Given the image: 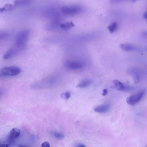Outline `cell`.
I'll use <instances>...</instances> for the list:
<instances>
[{
  "label": "cell",
  "mask_w": 147,
  "mask_h": 147,
  "mask_svg": "<svg viewBox=\"0 0 147 147\" xmlns=\"http://www.w3.org/2000/svg\"><path fill=\"white\" fill-rule=\"evenodd\" d=\"M3 76L1 73L0 71V77H3Z\"/></svg>",
  "instance_id": "cell-26"
},
{
  "label": "cell",
  "mask_w": 147,
  "mask_h": 147,
  "mask_svg": "<svg viewBox=\"0 0 147 147\" xmlns=\"http://www.w3.org/2000/svg\"><path fill=\"white\" fill-rule=\"evenodd\" d=\"M41 147H50V146L49 142L46 141L42 144Z\"/></svg>",
  "instance_id": "cell-21"
},
{
  "label": "cell",
  "mask_w": 147,
  "mask_h": 147,
  "mask_svg": "<svg viewBox=\"0 0 147 147\" xmlns=\"http://www.w3.org/2000/svg\"><path fill=\"white\" fill-rule=\"evenodd\" d=\"M82 10V7L78 5L65 6L61 9L62 12L68 15H73L81 12Z\"/></svg>",
  "instance_id": "cell-4"
},
{
  "label": "cell",
  "mask_w": 147,
  "mask_h": 147,
  "mask_svg": "<svg viewBox=\"0 0 147 147\" xmlns=\"http://www.w3.org/2000/svg\"><path fill=\"white\" fill-rule=\"evenodd\" d=\"M29 35V31L27 30H23L19 32L16 37V47L20 50H23L26 48V43Z\"/></svg>",
  "instance_id": "cell-2"
},
{
  "label": "cell",
  "mask_w": 147,
  "mask_h": 147,
  "mask_svg": "<svg viewBox=\"0 0 147 147\" xmlns=\"http://www.w3.org/2000/svg\"><path fill=\"white\" fill-rule=\"evenodd\" d=\"M53 135L55 138L58 139H62L64 137L63 134L57 132H54Z\"/></svg>",
  "instance_id": "cell-19"
},
{
  "label": "cell",
  "mask_w": 147,
  "mask_h": 147,
  "mask_svg": "<svg viewBox=\"0 0 147 147\" xmlns=\"http://www.w3.org/2000/svg\"><path fill=\"white\" fill-rule=\"evenodd\" d=\"M74 26V25L71 22H68L61 24V28L64 30H68Z\"/></svg>",
  "instance_id": "cell-15"
},
{
  "label": "cell",
  "mask_w": 147,
  "mask_h": 147,
  "mask_svg": "<svg viewBox=\"0 0 147 147\" xmlns=\"http://www.w3.org/2000/svg\"><path fill=\"white\" fill-rule=\"evenodd\" d=\"M0 71L4 77L14 76L21 73L22 70L18 67L13 66L4 67Z\"/></svg>",
  "instance_id": "cell-3"
},
{
  "label": "cell",
  "mask_w": 147,
  "mask_h": 147,
  "mask_svg": "<svg viewBox=\"0 0 147 147\" xmlns=\"http://www.w3.org/2000/svg\"><path fill=\"white\" fill-rule=\"evenodd\" d=\"M20 134V130L17 128H13L10 131L8 138L9 143L13 142L18 137Z\"/></svg>",
  "instance_id": "cell-9"
},
{
  "label": "cell",
  "mask_w": 147,
  "mask_h": 147,
  "mask_svg": "<svg viewBox=\"0 0 147 147\" xmlns=\"http://www.w3.org/2000/svg\"><path fill=\"white\" fill-rule=\"evenodd\" d=\"M92 82L91 80H84L78 84L77 87L79 88H86L91 84Z\"/></svg>",
  "instance_id": "cell-12"
},
{
  "label": "cell",
  "mask_w": 147,
  "mask_h": 147,
  "mask_svg": "<svg viewBox=\"0 0 147 147\" xmlns=\"http://www.w3.org/2000/svg\"><path fill=\"white\" fill-rule=\"evenodd\" d=\"M31 1L28 0H20L15 1L14 5L16 6H19L27 5L30 3Z\"/></svg>",
  "instance_id": "cell-13"
},
{
  "label": "cell",
  "mask_w": 147,
  "mask_h": 147,
  "mask_svg": "<svg viewBox=\"0 0 147 147\" xmlns=\"http://www.w3.org/2000/svg\"><path fill=\"white\" fill-rule=\"evenodd\" d=\"M16 48H13L8 50L4 55L3 59L4 60L10 59L16 56L18 53L19 49Z\"/></svg>",
  "instance_id": "cell-10"
},
{
  "label": "cell",
  "mask_w": 147,
  "mask_h": 147,
  "mask_svg": "<svg viewBox=\"0 0 147 147\" xmlns=\"http://www.w3.org/2000/svg\"><path fill=\"white\" fill-rule=\"evenodd\" d=\"M144 18H145L146 19V17H147V13H146V12H145L144 13Z\"/></svg>",
  "instance_id": "cell-25"
},
{
  "label": "cell",
  "mask_w": 147,
  "mask_h": 147,
  "mask_svg": "<svg viewBox=\"0 0 147 147\" xmlns=\"http://www.w3.org/2000/svg\"><path fill=\"white\" fill-rule=\"evenodd\" d=\"M113 83L116 89L123 92H129L133 89L132 87L123 83L117 80H114Z\"/></svg>",
  "instance_id": "cell-7"
},
{
  "label": "cell",
  "mask_w": 147,
  "mask_h": 147,
  "mask_svg": "<svg viewBox=\"0 0 147 147\" xmlns=\"http://www.w3.org/2000/svg\"><path fill=\"white\" fill-rule=\"evenodd\" d=\"M9 32L6 31H0V39H5L9 35Z\"/></svg>",
  "instance_id": "cell-18"
},
{
  "label": "cell",
  "mask_w": 147,
  "mask_h": 147,
  "mask_svg": "<svg viewBox=\"0 0 147 147\" xmlns=\"http://www.w3.org/2000/svg\"><path fill=\"white\" fill-rule=\"evenodd\" d=\"M117 27V23L114 22L109 25L108 27V28L111 33L113 32L115 30Z\"/></svg>",
  "instance_id": "cell-17"
},
{
  "label": "cell",
  "mask_w": 147,
  "mask_h": 147,
  "mask_svg": "<svg viewBox=\"0 0 147 147\" xmlns=\"http://www.w3.org/2000/svg\"><path fill=\"white\" fill-rule=\"evenodd\" d=\"M108 93V91L107 89H104L103 90V92L102 93V95L105 96Z\"/></svg>",
  "instance_id": "cell-22"
},
{
  "label": "cell",
  "mask_w": 147,
  "mask_h": 147,
  "mask_svg": "<svg viewBox=\"0 0 147 147\" xmlns=\"http://www.w3.org/2000/svg\"><path fill=\"white\" fill-rule=\"evenodd\" d=\"M61 96L62 97L64 98L67 100L70 97L71 94L69 92H66L65 93H62L61 95Z\"/></svg>",
  "instance_id": "cell-20"
},
{
  "label": "cell",
  "mask_w": 147,
  "mask_h": 147,
  "mask_svg": "<svg viewBox=\"0 0 147 147\" xmlns=\"http://www.w3.org/2000/svg\"><path fill=\"white\" fill-rule=\"evenodd\" d=\"M1 144L0 143V146Z\"/></svg>",
  "instance_id": "cell-27"
},
{
  "label": "cell",
  "mask_w": 147,
  "mask_h": 147,
  "mask_svg": "<svg viewBox=\"0 0 147 147\" xmlns=\"http://www.w3.org/2000/svg\"><path fill=\"white\" fill-rule=\"evenodd\" d=\"M4 93V90L2 88H0V98L2 96Z\"/></svg>",
  "instance_id": "cell-23"
},
{
  "label": "cell",
  "mask_w": 147,
  "mask_h": 147,
  "mask_svg": "<svg viewBox=\"0 0 147 147\" xmlns=\"http://www.w3.org/2000/svg\"><path fill=\"white\" fill-rule=\"evenodd\" d=\"M120 47L125 51H141L142 49L136 46L130 44L122 43L120 45Z\"/></svg>",
  "instance_id": "cell-8"
},
{
  "label": "cell",
  "mask_w": 147,
  "mask_h": 147,
  "mask_svg": "<svg viewBox=\"0 0 147 147\" xmlns=\"http://www.w3.org/2000/svg\"><path fill=\"white\" fill-rule=\"evenodd\" d=\"M59 22L57 20H54L47 27V28L49 30L55 29L59 24Z\"/></svg>",
  "instance_id": "cell-16"
},
{
  "label": "cell",
  "mask_w": 147,
  "mask_h": 147,
  "mask_svg": "<svg viewBox=\"0 0 147 147\" xmlns=\"http://www.w3.org/2000/svg\"><path fill=\"white\" fill-rule=\"evenodd\" d=\"M78 147H86L84 145L82 144H79L78 146Z\"/></svg>",
  "instance_id": "cell-24"
},
{
  "label": "cell",
  "mask_w": 147,
  "mask_h": 147,
  "mask_svg": "<svg viewBox=\"0 0 147 147\" xmlns=\"http://www.w3.org/2000/svg\"><path fill=\"white\" fill-rule=\"evenodd\" d=\"M59 77L53 75L34 83L32 85L34 88H47L55 85L58 82Z\"/></svg>",
  "instance_id": "cell-1"
},
{
  "label": "cell",
  "mask_w": 147,
  "mask_h": 147,
  "mask_svg": "<svg viewBox=\"0 0 147 147\" xmlns=\"http://www.w3.org/2000/svg\"><path fill=\"white\" fill-rule=\"evenodd\" d=\"M65 65L68 69L76 70L83 68L85 66V63L80 61L68 60L65 63Z\"/></svg>",
  "instance_id": "cell-6"
},
{
  "label": "cell",
  "mask_w": 147,
  "mask_h": 147,
  "mask_svg": "<svg viewBox=\"0 0 147 147\" xmlns=\"http://www.w3.org/2000/svg\"><path fill=\"white\" fill-rule=\"evenodd\" d=\"M145 93V91H143L130 96L127 98V102L131 106L136 105L141 100Z\"/></svg>",
  "instance_id": "cell-5"
},
{
  "label": "cell",
  "mask_w": 147,
  "mask_h": 147,
  "mask_svg": "<svg viewBox=\"0 0 147 147\" xmlns=\"http://www.w3.org/2000/svg\"><path fill=\"white\" fill-rule=\"evenodd\" d=\"M15 7L14 5L7 4L0 8V12L5 11H9L13 9Z\"/></svg>",
  "instance_id": "cell-14"
},
{
  "label": "cell",
  "mask_w": 147,
  "mask_h": 147,
  "mask_svg": "<svg viewBox=\"0 0 147 147\" xmlns=\"http://www.w3.org/2000/svg\"><path fill=\"white\" fill-rule=\"evenodd\" d=\"M110 108V105L107 104L98 106L94 109V110L98 113H104L108 112Z\"/></svg>",
  "instance_id": "cell-11"
}]
</instances>
